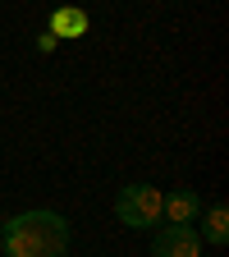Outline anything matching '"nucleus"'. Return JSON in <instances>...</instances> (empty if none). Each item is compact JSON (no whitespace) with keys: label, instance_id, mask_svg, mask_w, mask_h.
Returning <instances> with one entry per match:
<instances>
[{"label":"nucleus","instance_id":"1","mask_svg":"<svg viewBox=\"0 0 229 257\" xmlns=\"http://www.w3.org/2000/svg\"><path fill=\"white\" fill-rule=\"evenodd\" d=\"M0 248L5 257H64L69 252V220L51 207H32L0 220Z\"/></svg>","mask_w":229,"mask_h":257},{"label":"nucleus","instance_id":"2","mask_svg":"<svg viewBox=\"0 0 229 257\" xmlns=\"http://www.w3.org/2000/svg\"><path fill=\"white\" fill-rule=\"evenodd\" d=\"M115 220L124 230H156L160 225V188L156 184H124L115 193Z\"/></svg>","mask_w":229,"mask_h":257},{"label":"nucleus","instance_id":"3","mask_svg":"<svg viewBox=\"0 0 229 257\" xmlns=\"http://www.w3.org/2000/svg\"><path fill=\"white\" fill-rule=\"evenodd\" d=\"M151 257H202V239L192 225H165L151 230Z\"/></svg>","mask_w":229,"mask_h":257},{"label":"nucleus","instance_id":"4","mask_svg":"<svg viewBox=\"0 0 229 257\" xmlns=\"http://www.w3.org/2000/svg\"><path fill=\"white\" fill-rule=\"evenodd\" d=\"M197 216H202V193L197 188L160 193V220L165 225H197Z\"/></svg>","mask_w":229,"mask_h":257},{"label":"nucleus","instance_id":"5","mask_svg":"<svg viewBox=\"0 0 229 257\" xmlns=\"http://www.w3.org/2000/svg\"><path fill=\"white\" fill-rule=\"evenodd\" d=\"M192 230H197L202 243L224 248V243H229V207H224V202H211V207L197 216V225H192Z\"/></svg>","mask_w":229,"mask_h":257},{"label":"nucleus","instance_id":"6","mask_svg":"<svg viewBox=\"0 0 229 257\" xmlns=\"http://www.w3.org/2000/svg\"><path fill=\"white\" fill-rule=\"evenodd\" d=\"M51 32L55 37H78V32H87V14L83 10H55L51 14Z\"/></svg>","mask_w":229,"mask_h":257}]
</instances>
